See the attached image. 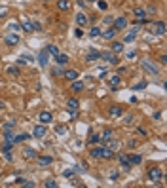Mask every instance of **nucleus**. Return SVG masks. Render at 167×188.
<instances>
[{
  "label": "nucleus",
  "instance_id": "a211bd4d",
  "mask_svg": "<svg viewBox=\"0 0 167 188\" xmlns=\"http://www.w3.org/2000/svg\"><path fill=\"white\" fill-rule=\"evenodd\" d=\"M55 61H57V65H61V67H67L68 65V55H65V53H57L55 55Z\"/></svg>",
  "mask_w": 167,
  "mask_h": 188
},
{
  "label": "nucleus",
  "instance_id": "8fccbe9b",
  "mask_svg": "<svg viewBox=\"0 0 167 188\" xmlns=\"http://www.w3.org/2000/svg\"><path fill=\"white\" fill-rule=\"evenodd\" d=\"M142 88H146V82H141V84L135 86V89H142Z\"/></svg>",
  "mask_w": 167,
  "mask_h": 188
},
{
  "label": "nucleus",
  "instance_id": "f8f14e48",
  "mask_svg": "<svg viewBox=\"0 0 167 188\" xmlns=\"http://www.w3.org/2000/svg\"><path fill=\"white\" fill-rule=\"evenodd\" d=\"M78 106H80L78 99H68V101H67V108H68L70 114H76V112H78Z\"/></svg>",
  "mask_w": 167,
  "mask_h": 188
},
{
  "label": "nucleus",
  "instance_id": "e433bc0d",
  "mask_svg": "<svg viewBox=\"0 0 167 188\" xmlns=\"http://www.w3.org/2000/svg\"><path fill=\"white\" fill-rule=\"evenodd\" d=\"M13 127H15V120H10V122H6V124L2 126L4 131H8V129H13Z\"/></svg>",
  "mask_w": 167,
  "mask_h": 188
},
{
  "label": "nucleus",
  "instance_id": "7c9ffc66",
  "mask_svg": "<svg viewBox=\"0 0 167 188\" xmlns=\"http://www.w3.org/2000/svg\"><path fill=\"white\" fill-rule=\"evenodd\" d=\"M46 52H48V55H52V57H55L57 53H59V48H57V46H53V44H49V46L46 48Z\"/></svg>",
  "mask_w": 167,
  "mask_h": 188
},
{
  "label": "nucleus",
  "instance_id": "4d7b16f0",
  "mask_svg": "<svg viewBox=\"0 0 167 188\" xmlns=\"http://www.w3.org/2000/svg\"><path fill=\"white\" fill-rule=\"evenodd\" d=\"M85 2H89V4H93V2H97V0H85Z\"/></svg>",
  "mask_w": 167,
  "mask_h": 188
},
{
  "label": "nucleus",
  "instance_id": "412c9836",
  "mask_svg": "<svg viewBox=\"0 0 167 188\" xmlns=\"http://www.w3.org/2000/svg\"><path fill=\"white\" fill-rule=\"evenodd\" d=\"M97 59H101V52H97V49H91V52L85 55V61H88V63H93Z\"/></svg>",
  "mask_w": 167,
  "mask_h": 188
},
{
  "label": "nucleus",
  "instance_id": "a878e982",
  "mask_svg": "<svg viewBox=\"0 0 167 188\" xmlns=\"http://www.w3.org/2000/svg\"><path fill=\"white\" fill-rule=\"evenodd\" d=\"M57 8H59L61 12H68L70 10V2L68 0H59V2H57Z\"/></svg>",
  "mask_w": 167,
  "mask_h": 188
},
{
  "label": "nucleus",
  "instance_id": "473e14b6",
  "mask_svg": "<svg viewBox=\"0 0 167 188\" xmlns=\"http://www.w3.org/2000/svg\"><path fill=\"white\" fill-rule=\"evenodd\" d=\"M129 162H131V165H139L142 162V158H141V154H133V156H129Z\"/></svg>",
  "mask_w": 167,
  "mask_h": 188
},
{
  "label": "nucleus",
  "instance_id": "2eb2a0df",
  "mask_svg": "<svg viewBox=\"0 0 167 188\" xmlns=\"http://www.w3.org/2000/svg\"><path fill=\"white\" fill-rule=\"evenodd\" d=\"M84 89V82H80V80H72L70 82V91L72 93H80Z\"/></svg>",
  "mask_w": 167,
  "mask_h": 188
},
{
  "label": "nucleus",
  "instance_id": "de8ad7c7",
  "mask_svg": "<svg viewBox=\"0 0 167 188\" xmlns=\"http://www.w3.org/2000/svg\"><path fill=\"white\" fill-rule=\"evenodd\" d=\"M82 34H84V32H82V29H80V27H78V29H76V31H74V36H76V38H80V36H82Z\"/></svg>",
  "mask_w": 167,
  "mask_h": 188
},
{
  "label": "nucleus",
  "instance_id": "f3484780",
  "mask_svg": "<svg viewBox=\"0 0 167 188\" xmlns=\"http://www.w3.org/2000/svg\"><path fill=\"white\" fill-rule=\"evenodd\" d=\"M63 76L67 78L68 82H72V80H78V70H74V69H68V70H65V72H63Z\"/></svg>",
  "mask_w": 167,
  "mask_h": 188
},
{
  "label": "nucleus",
  "instance_id": "864d4df0",
  "mask_svg": "<svg viewBox=\"0 0 167 188\" xmlns=\"http://www.w3.org/2000/svg\"><path fill=\"white\" fill-rule=\"evenodd\" d=\"M23 186H25V188H34V186H36V184H34V183H25V184H23Z\"/></svg>",
  "mask_w": 167,
  "mask_h": 188
},
{
  "label": "nucleus",
  "instance_id": "6e6552de",
  "mask_svg": "<svg viewBox=\"0 0 167 188\" xmlns=\"http://www.w3.org/2000/svg\"><path fill=\"white\" fill-rule=\"evenodd\" d=\"M118 34V31H116L114 27H110V29H105V31H101V36H103L105 40H114V36Z\"/></svg>",
  "mask_w": 167,
  "mask_h": 188
},
{
  "label": "nucleus",
  "instance_id": "37998d69",
  "mask_svg": "<svg viewBox=\"0 0 167 188\" xmlns=\"http://www.w3.org/2000/svg\"><path fill=\"white\" fill-rule=\"evenodd\" d=\"M125 57H127V59H135V57H137V52H127Z\"/></svg>",
  "mask_w": 167,
  "mask_h": 188
},
{
  "label": "nucleus",
  "instance_id": "f704fd0d",
  "mask_svg": "<svg viewBox=\"0 0 167 188\" xmlns=\"http://www.w3.org/2000/svg\"><path fill=\"white\" fill-rule=\"evenodd\" d=\"M112 135H114V133H112V129H106V131H105L103 135H101V139H103V141H106V143H108V141L112 139Z\"/></svg>",
  "mask_w": 167,
  "mask_h": 188
},
{
  "label": "nucleus",
  "instance_id": "5fc2aeb1",
  "mask_svg": "<svg viewBox=\"0 0 167 188\" xmlns=\"http://www.w3.org/2000/svg\"><path fill=\"white\" fill-rule=\"evenodd\" d=\"M112 21H114V19H112L110 15H106V17H105V23H106V25H108V23H112Z\"/></svg>",
  "mask_w": 167,
  "mask_h": 188
},
{
  "label": "nucleus",
  "instance_id": "b1692460",
  "mask_svg": "<svg viewBox=\"0 0 167 188\" xmlns=\"http://www.w3.org/2000/svg\"><path fill=\"white\" fill-rule=\"evenodd\" d=\"M122 112H123V110H122V106H120V105H114V106H110V110H108V114H110L112 118H120V116H122Z\"/></svg>",
  "mask_w": 167,
  "mask_h": 188
},
{
  "label": "nucleus",
  "instance_id": "a19ab883",
  "mask_svg": "<svg viewBox=\"0 0 167 188\" xmlns=\"http://www.w3.org/2000/svg\"><path fill=\"white\" fill-rule=\"evenodd\" d=\"M97 6H99V10H106V2H105V0H99Z\"/></svg>",
  "mask_w": 167,
  "mask_h": 188
},
{
  "label": "nucleus",
  "instance_id": "ea45409f",
  "mask_svg": "<svg viewBox=\"0 0 167 188\" xmlns=\"http://www.w3.org/2000/svg\"><path fill=\"white\" fill-rule=\"evenodd\" d=\"M31 23H32V31H42V25L38 21H31Z\"/></svg>",
  "mask_w": 167,
  "mask_h": 188
},
{
  "label": "nucleus",
  "instance_id": "c9c22d12",
  "mask_svg": "<svg viewBox=\"0 0 167 188\" xmlns=\"http://www.w3.org/2000/svg\"><path fill=\"white\" fill-rule=\"evenodd\" d=\"M89 36H91V38H97V36H101V29H99V27L89 29Z\"/></svg>",
  "mask_w": 167,
  "mask_h": 188
},
{
  "label": "nucleus",
  "instance_id": "7ed1b4c3",
  "mask_svg": "<svg viewBox=\"0 0 167 188\" xmlns=\"http://www.w3.org/2000/svg\"><path fill=\"white\" fill-rule=\"evenodd\" d=\"M21 42V38H19V34L17 32H8L4 36V44L6 46H10V48H13V46H17Z\"/></svg>",
  "mask_w": 167,
  "mask_h": 188
},
{
  "label": "nucleus",
  "instance_id": "603ef678",
  "mask_svg": "<svg viewBox=\"0 0 167 188\" xmlns=\"http://www.w3.org/2000/svg\"><path fill=\"white\" fill-rule=\"evenodd\" d=\"M159 63L165 65V63H167V55H162V57H159Z\"/></svg>",
  "mask_w": 167,
  "mask_h": 188
},
{
  "label": "nucleus",
  "instance_id": "5701e85b",
  "mask_svg": "<svg viewBox=\"0 0 167 188\" xmlns=\"http://www.w3.org/2000/svg\"><path fill=\"white\" fill-rule=\"evenodd\" d=\"M38 63H40L42 69L48 67V52H46V49H42V52H40V55H38Z\"/></svg>",
  "mask_w": 167,
  "mask_h": 188
},
{
  "label": "nucleus",
  "instance_id": "13d9d810",
  "mask_svg": "<svg viewBox=\"0 0 167 188\" xmlns=\"http://www.w3.org/2000/svg\"><path fill=\"white\" fill-rule=\"evenodd\" d=\"M40 2H49V0H40Z\"/></svg>",
  "mask_w": 167,
  "mask_h": 188
},
{
  "label": "nucleus",
  "instance_id": "4be33fe9",
  "mask_svg": "<svg viewBox=\"0 0 167 188\" xmlns=\"http://www.w3.org/2000/svg\"><path fill=\"white\" fill-rule=\"evenodd\" d=\"M137 32H139V29H131V31H129L125 36H123V42H125V44H129V42H133V40L137 38Z\"/></svg>",
  "mask_w": 167,
  "mask_h": 188
},
{
  "label": "nucleus",
  "instance_id": "c756f323",
  "mask_svg": "<svg viewBox=\"0 0 167 188\" xmlns=\"http://www.w3.org/2000/svg\"><path fill=\"white\" fill-rule=\"evenodd\" d=\"M133 15H135L137 19H146V10H142V8H137V10L133 12Z\"/></svg>",
  "mask_w": 167,
  "mask_h": 188
},
{
  "label": "nucleus",
  "instance_id": "49530a36",
  "mask_svg": "<svg viewBox=\"0 0 167 188\" xmlns=\"http://www.w3.org/2000/svg\"><path fill=\"white\" fill-rule=\"evenodd\" d=\"M15 183H17V184H21V186H23V184L27 183V179H21V177H17V179H15Z\"/></svg>",
  "mask_w": 167,
  "mask_h": 188
},
{
  "label": "nucleus",
  "instance_id": "bb28decb",
  "mask_svg": "<svg viewBox=\"0 0 167 188\" xmlns=\"http://www.w3.org/2000/svg\"><path fill=\"white\" fill-rule=\"evenodd\" d=\"M21 29H23L25 32H32V23H31V19H23V23H21Z\"/></svg>",
  "mask_w": 167,
  "mask_h": 188
},
{
  "label": "nucleus",
  "instance_id": "20e7f679",
  "mask_svg": "<svg viewBox=\"0 0 167 188\" xmlns=\"http://www.w3.org/2000/svg\"><path fill=\"white\" fill-rule=\"evenodd\" d=\"M148 180H152V183H159V180H163L162 169H159V167H152L148 171Z\"/></svg>",
  "mask_w": 167,
  "mask_h": 188
},
{
  "label": "nucleus",
  "instance_id": "aec40b11",
  "mask_svg": "<svg viewBox=\"0 0 167 188\" xmlns=\"http://www.w3.org/2000/svg\"><path fill=\"white\" fill-rule=\"evenodd\" d=\"M118 162H120V165L123 169H129L131 167V162H129V156H125V154H120L118 156Z\"/></svg>",
  "mask_w": 167,
  "mask_h": 188
},
{
  "label": "nucleus",
  "instance_id": "58836bf2",
  "mask_svg": "<svg viewBox=\"0 0 167 188\" xmlns=\"http://www.w3.org/2000/svg\"><path fill=\"white\" fill-rule=\"evenodd\" d=\"M44 186H46V188H57V183L49 179V180H46V183H44Z\"/></svg>",
  "mask_w": 167,
  "mask_h": 188
},
{
  "label": "nucleus",
  "instance_id": "79ce46f5",
  "mask_svg": "<svg viewBox=\"0 0 167 188\" xmlns=\"http://www.w3.org/2000/svg\"><path fill=\"white\" fill-rule=\"evenodd\" d=\"M4 156H6V160H8V162H12V160H13V154H12V150H8V152H4Z\"/></svg>",
  "mask_w": 167,
  "mask_h": 188
},
{
  "label": "nucleus",
  "instance_id": "dca6fc26",
  "mask_svg": "<svg viewBox=\"0 0 167 188\" xmlns=\"http://www.w3.org/2000/svg\"><path fill=\"white\" fill-rule=\"evenodd\" d=\"M110 158H114V150L112 148H108V146L101 148V160H110Z\"/></svg>",
  "mask_w": 167,
  "mask_h": 188
},
{
  "label": "nucleus",
  "instance_id": "4468645a",
  "mask_svg": "<svg viewBox=\"0 0 167 188\" xmlns=\"http://www.w3.org/2000/svg\"><path fill=\"white\" fill-rule=\"evenodd\" d=\"M21 156H23L25 160H34V158H36V150L34 148H23V150H21Z\"/></svg>",
  "mask_w": 167,
  "mask_h": 188
},
{
  "label": "nucleus",
  "instance_id": "6ab92c4d",
  "mask_svg": "<svg viewBox=\"0 0 167 188\" xmlns=\"http://www.w3.org/2000/svg\"><path fill=\"white\" fill-rule=\"evenodd\" d=\"M49 163H53L52 156H38V165H40V167H48Z\"/></svg>",
  "mask_w": 167,
  "mask_h": 188
},
{
  "label": "nucleus",
  "instance_id": "ddd939ff",
  "mask_svg": "<svg viewBox=\"0 0 167 188\" xmlns=\"http://www.w3.org/2000/svg\"><path fill=\"white\" fill-rule=\"evenodd\" d=\"M76 25L78 27H85V25H88V15H85L84 12H78L76 13Z\"/></svg>",
  "mask_w": 167,
  "mask_h": 188
},
{
  "label": "nucleus",
  "instance_id": "2f4dec72",
  "mask_svg": "<svg viewBox=\"0 0 167 188\" xmlns=\"http://www.w3.org/2000/svg\"><path fill=\"white\" fill-rule=\"evenodd\" d=\"M101 141V135H97V133H89V137H88V143L89 144H97Z\"/></svg>",
  "mask_w": 167,
  "mask_h": 188
},
{
  "label": "nucleus",
  "instance_id": "09e8293b",
  "mask_svg": "<svg viewBox=\"0 0 167 188\" xmlns=\"http://www.w3.org/2000/svg\"><path fill=\"white\" fill-rule=\"evenodd\" d=\"M55 131L59 133V135H65V127H61V126H57V127H55Z\"/></svg>",
  "mask_w": 167,
  "mask_h": 188
},
{
  "label": "nucleus",
  "instance_id": "393cba45",
  "mask_svg": "<svg viewBox=\"0 0 167 188\" xmlns=\"http://www.w3.org/2000/svg\"><path fill=\"white\" fill-rule=\"evenodd\" d=\"M6 74H10V76H19V69H17V65H10L8 69H6Z\"/></svg>",
  "mask_w": 167,
  "mask_h": 188
},
{
  "label": "nucleus",
  "instance_id": "72a5a7b5",
  "mask_svg": "<svg viewBox=\"0 0 167 188\" xmlns=\"http://www.w3.org/2000/svg\"><path fill=\"white\" fill-rule=\"evenodd\" d=\"M89 156H91V158H95V160H99V158H101V148H99V146L91 148V150H89Z\"/></svg>",
  "mask_w": 167,
  "mask_h": 188
},
{
  "label": "nucleus",
  "instance_id": "3c124183",
  "mask_svg": "<svg viewBox=\"0 0 167 188\" xmlns=\"http://www.w3.org/2000/svg\"><path fill=\"white\" fill-rule=\"evenodd\" d=\"M6 13H8V8H0V19H2Z\"/></svg>",
  "mask_w": 167,
  "mask_h": 188
},
{
  "label": "nucleus",
  "instance_id": "f257e3e1",
  "mask_svg": "<svg viewBox=\"0 0 167 188\" xmlns=\"http://www.w3.org/2000/svg\"><path fill=\"white\" fill-rule=\"evenodd\" d=\"M27 139H31V135H28V133L15 135L13 131H10V129L4 133V141H6V143H10V144H17V143H21V141H27Z\"/></svg>",
  "mask_w": 167,
  "mask_h": 188
},
{
  "label": "nucleus",
  "instance_id": "39448f33",
  "mask_svg": "<svg viewBox=\"0 0 167 188\" xmlns=\"http://www.w3.org/2000/svg\"><path fill=\"white\" fill-rule=\"evenodd\" d=\"M101 59H105L106 63H110V65H118L120 63L118 55L112 53V52H101Z\"/></svg>",
  "mask_w": 167,
  "mask_h": 188
},
{
  "label": "nucleus",
  "instance_id": "9d476101",
  "mask_svg": "<svg viewBox=\"0 0 167 188\" xmlns=\"http://www.w3.org/2000/svg\"><path fill=\"white\" fill-rule=\"evenodd\" d=\"M38 120H40V124H52V120H53V116H52V112H48V110H44V112H40L38 114Z\"/></svg>",
  "mask_w": 167,
  "mask_h": 188
},
{
  "label": "nucleus",
  "instance_id": "f03ea898",
  "mask_svg": "<svg viewBox=\"0 0 167 188\" xmlns=\"http://www.w3.org/2000/svg\"><path fill=\"white\" fill-rule=\"evenodd\" d=\"M141 69L146 72V74H152V76L158 74V67L152 61H148V59H141Z\"/></svg>",
  "mask_w": 167,
  "mask_h": 188
},
{
  "label": "nucleus",
  "instance_id": "c85d7f7f",
  "mask_svg": "<svg viewBox=\"0 0 167 188\" xmlns=\"http://www.w3.org/2000/svg\"><path fill=\"white\" fill-rule=\"evenodd\" d=\"M123 52V42H112V53H122Z\"/></svg>",
  "mask_w": 167,
  "mask_h": 188
},
{
  "label": "nucleus",
  "instance_id": "a18cd8bd",
  "mask_svg": "<svg viewBox=\"0 0 167 188\" xmlns=\"http://www.w3.org/2000/svg\"><path fill=\"white\" fill-rule=\"evenodd\" d=\"M63 175H65V177H67V179H70L72 175H74V171H72V169H67V171H65V173H63Z\"/></svg>",
  "mask_w": 167,
  "mask_h": 188
},
{
  "label": "nucleus",
  "instance_id": "c03bdc74",
  "mask_svg": "<svg viewBox=\"0 0 167 188\" xmlns=\"http://www.w3.org/2000/svg\"><path fill=\"white\" fill-rule=\"evenodd\" d=\"M131 122H133V116H131V114H129V116H125V118H123V124H131Z\"/></svg>",
  "mask_w": 167,
  "mask_h": 188
},
{
  "label": "nucleus",
  "instance_id": "cd10ccee",
  "mask_svg": "<svg viewBox=\"0 0 167 188\" xmlns=\"http://www.w3.org/2000/svg\"><path fill=\"white\" fill-rule=\"evenodd\" d=\"M63 72H65V69L61 67V65H55V67L52 69V74H53L55 78H61V76H63Z\"/></svg>",
  "mask_w": 167,
  "mask_h": 188
},
{
  "label": "nucleus",
  "instance_id": "4c0bfd02",
  "mask_svg": "<svg viewBox=\"0 0 167 188\" xmlns=\"http://www.w3.org/2000/svg\"><path fill=\"white\" fill-rule=\"evenodd\" d=\"M8 29H10V31H13V32H17L19 29H21V25L17 23V21H12V23L8 25Z\"/></svg>",
  "mask_w": 167,
  "mask_h": 188
},
{
  "label": "nucleus",
  "instance_id": "6e6d98bb",
  "mask_svg": "<svg viewBox=\"0 0 167 188\" xmlns=\"http://www.w3.org/2000/svg\"><path fill=\"white\" fill-rule=\"evenodd\" d=\"M137 135H142V137H144V135H146V131H144V129H137Z\"/></svg>",
  "mask_w": 167,
  "mask_h": 188
},
{
  "label": "nucleus",
  "instance_id": "9b49d317",
  "mask_svg": "<svg viewBox=\"0 0 167 188\" xmlns=\"http://www.w3.org/2000/svg\"><path fill=\"white\" fill-rule=\"evenodd\" d=\"M112 23H114V29L120 32V31H123V29L127 27V19H125V17H118V19H114Z\"/></svg>",
  "mask_w": 167,
  "mask_h": 188
},
{
  "label": "nucleus",
  "instance_id": "0eeeda50",
  "mask_svg": "<svg viewBox=\"0 0 167 188\" xmlns=\"http://www.w3.org/2000/svg\"><path fill=\"white\" fill-rule=\"evenodd\" d=\"M152 32L158 34V36H163V34H165V23H163V21L154 23V25H152Z\"/></svg>",
  "mask_w": 167,
  "mask_h": 188
},
{
  "label": "nucleus",
  "instance_id": "423d86ee",
  "mask_svg": "<svg viewBox=\"0 0 167 188\" xmlns=\"http://www.w3.org/2000/svg\"><path fill=\"white\" fill-rule=\"evenodd\" d=\"M48 135V127L44 124H40V126H36L32 129V137H36V139H42V137H46Z\"/></svg>",
  "mask_w": 167,
  "mask_h": 188
},
{
  "label": "nucleus",
  "instance_id": "bf43d9fd",
  "mask_svg": "<svg viewBox=\"0 0 167 188\" xmlns=\"http://www.w3.org/2000/svg\"><path fill=\"white\" fill-rule=\"evenodd\" d=\"M2 106H4V105H2V103H0V108H2Z\"/></svg>",
  "mask_w": 167,
  "mask_h": 188
},
{
  "label": "nucleus",
  "instance_id": "1a4fd4ad",
  "mask_svg": "<svg viewBox=\"0 0 167 188\" xmlns=\"http://www.w3.org/2000/svg\"><path fill=\"white\" fill-rule=\"evenodd\" d=\"M120 82H122V76H120V74H112L110 78H108V84H110V89H112V91L118 89Z\"/></svg>",
  "mask_w": 167,
  "mask_h": 188
}]
</instances>
